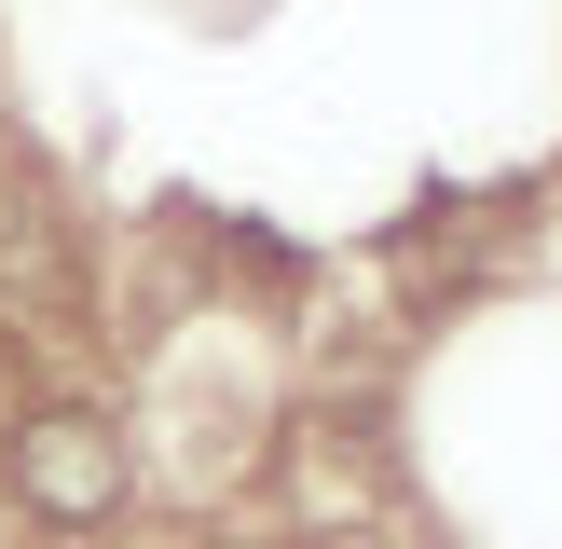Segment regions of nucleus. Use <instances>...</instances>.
<instances>
[{
  "mask_svg": "<svg viewBox=\"0 0 562 549\" xmlns=\"http://www.w3.org/2000/svg\"><path fill=\"white\" fill-rule=\"evenodd\" d=\"M14 481L42 522H110L124 508V439L97 412H42V426H14Z\"/></svg>",
  "mask_w": 562,
  "mask_h": 549,
  "instance_id": "nucleus-1",
  "label": "nucleus"
}]
</instances>
